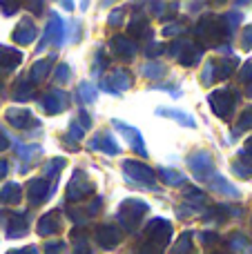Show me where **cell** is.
Listing matches in <instances>:
<instances>
[{
	"mask_svg": "<svg viewBox=\"0 0 252 254\" xmlns=\"http://www.w3.org/2000/svg\"><path fill=\"white\" fill-rule=\"evenodd\" d=\"M150 205L141 198H127V201L121 203L119 210V223L123 225L127 232H136V228L141 225V219L147 214Z\"/></svg>",
	"mask_w": 252,
	"mask_h": 254,
	"instance_id": "1",
	"label": "cell"
},
{
	"mask_svg": "<svg viewBox=\"0 0 252 254\" xmlns=\"http://www.w3.org/2000/svg\"><path fill=\"white\" fill-rule=\"evenodd\" d=\"M196 40H199V47H210V45H217L219 40L226 36V29H223L221 20L214 16H205L201 18V22L194 29Z\"/></svg>",
	"mask_w": 252,
	"mask_h": 254,
	"instance_id": "2",
	"label": "cell"
},
{
	"mask_svg": "<svg viewBox=\"0 0 252 254\" xmlns=\"http://www.w3.org/2000/svg\"><path fill=\"white\" fill-rule=\"evenodd\" d=\"M172 239V225L165 219H152L150 223L145 225V243L156 250L163 252V248L170 243Z\"/></svg>",
	"mask_w": 252,
	"mask_h": 254,
	"instance_id": "3",
	"label": "cell"
},
{
	"mask_svg": "<svg viewBox=\"0 0 252 254\" xmlns=\"http://www.w3.org/2000/svg\"><path fill=\"white\" fill-rule=\"evenodd\" d=\"M165 52H168L170 56L179 58V63H181L183 67L199 65L201 56H203L201 47L196 43H192V40H177V43H172L170 45V49H165Z\"/></svg>",
	"mask_w": 252,
	"mask_h": 254,
	"instance_id": "4",
	"label": "cell"
},
{
	"mask_svg": "<svg viewBox=\"0 0 252 254\" xmlns=\"http://www.w3.org/2000/svg\"><path fill=\"white\" fill-rule=\"evenodd\" d=\"M188 167H190V172L201 183H210L212 176L217 174V172H214V161L208 152H196V154H192V156H188Z\"/></svg>",
	"mask_w": 252,
	"mask_h": 254,
	"instance_id": "5",
	"label": "cell"
},
{
	"mask_svg": "<svg viewBox=\"0 0 252 254\" xmlns=\"http://www.w3.org/2000/svg\"><path fill=\"white\" fill-rule=\"evenodd\" d=\"M123 170H125V179H129L132 183H141V185H147L150 190H156L154 170H152V167H147L145 163H141V161H125L123 163Z\"/></svg>",
	"mask_w": 252,
	"mask_h": 254,
	"instance_id": "6",
	"label": "cell"
},
{
	"mask_svg": "<svg viewBox=\"0 0 252 254\" xmlns=\"http://www.w3.org/2000/svg\"><path fill=\"white\" fill-rule=\"evenodd\" d=\"M92 194H94V183L87 179V174L83 170H76L69 181V188H67V201L78 203L83 198L92 196Z\"/></svg>",
	"mask_w": 252,
	"mask_h": 254,
	"instance_id": "7",
	"label": "cell"
},
{
	"mask_svg": "<svg viewBox=\"0 0 252 254\" xmlns=\"http://www.w3.org/2000/svg\"><path fill=\"white\" fill-rule=\"evenodd\" d=\"M38 105L43 107L45 114L54 116V114H61L69 107V94L63 92V89H49L45 92L43 96L38 98Z\"/></svg>",
	"mask_w": 252,
	"mask_h": 254,
	"instance_id": "8",
	"label": "cell"
},
{
	"mask_svg": "<svg viewBox=\"0 0 252 254\" xmlns=\"http://www.w3.org/2000/svg\"><path fill=\"white\" fill-rule=\"evenodd\" d=\"M63 40H65V25H63L61 16L52 13V16H49L47 27H45V34H43V38H40V43H38V47L36 49L40 52V49H45L49 43H52L54 47H61Z\"/></svg>",
	"mask_w": 252,
	"mask_h": 254,
	"instance_id": "9",
	"label": "cell"
},
{
	"mask_svg": "<svg viewBox=\"0 0 252 254\" xmlns=\"http://www.w3.org/2000/svg\"><path fill=\"white\" fill-rule=\"evenodd\" d=\"M132 85H134L132 74H129L127 69H123V67H119V69H114L105 80H103L101 89L107 94H121V92H125V89H129Z\"/></svg>",
	"mask_w": 252,
	"mask_h": 254,
	"instance_id": "10",
	"label": "cell"
},
{
	"mask_svg": "<svg viewBox=\"0 0 252 254\" xmlns=\"http://www.w3.org/2000/svg\"><path fill=\"white\" fill-rule=\"evenodd\" d=\"M237 103V94H232L230 89H219V92L210 94V107L217 116L221 119H228L232 114V107Z\"/></svg>",
	"mask_w": 252,
	"mask_h": 254,
	"instance_id": "11",
	"label": "cell"
},
{
	"mask_svg": "<svg viewBox=\"0 0 252 254\" xmlns=\"http://www.w3.org/2000/svg\"><path fill=\"white\" fill-rule=\"evenodd\" d=\"M94 239H96V243L103 248V250H114V248L121 243V239H123V232H121L116 225L103 223L94 230Z\"/></svg>",
	"mask_w": 252,
	"mask_h": 254,
	"instance_id": "12",
	"label": "cell"
},
{
	"mask_svg": "<svg viewBox=\"0 0 252 254\" xmlns=\"http://www.w3.org/2000/svg\"><path fill=\"white\" fill-rule=\"evenodd\" d=\"M112 125H114L116 129L125 136V140L129 143V147H132L138 156H147V147H145V143H143V136H141V131H138L136 127L123 123V121H112Z\"/></svg>",
	"mask_w": 252,
	"mask_h": 254,
	"instance_id": "13",
	"label": "cell"
},
{
	"mask_svg": "<svg viewBox=\"0 0 252 254\" xmlns=\"http://www.w3.org/2000/svg\"><path fill=\"white\" fill-rule=\"evenodd\" d=\"M4 119H7V123L11 127H16V129H29V127L38 125L34 114H31L29 110H25V107H9V110L4 112Z\"/></svg>",
	"mask_w": 252,
	"mask_h": 254,
	"instance_id": "14",
	"label": "cell"
},
{
	"mask_svg": "<svg viewBox=\"0 0 252 254\" xmlns=\"http://www.w3.org/2000/svg\"><path fill=\"white\" fill-rule=\"evenodd\" d=\"M54 185L49 183L47 179H31L27 183V198H29L31 205H38V203L47 201L49 194H52Z\"/></svg>",
	"mask_w": 252,
	"mask_h": 254,
	"instance_id": "15",
	"label": "cell"
},
{
	"mask_svg": "<svg viewBox=\"0 0 252 254\" xmlns=\"http://www.w3.org/2000/svg\"><path fill=\"white\" fill-rule=\"evenodd\" d=\"M110 47L121 61H132L138 52V45L132 38H127V36H114L110 40Z\"/></svg>",
	"mask_w": 252,
	"mask_h": 254,
	"instance_id": "16",
	"label": "cell"
},
{
	"mask_svg": "<svg viewBox=\"0 0 252 254\" xmlns=\"http://www.w3.org/2000/svg\"><path fill=\"white\" fill-rule=\"evenodd\" d=\"M36 36H38V27H36V22L31 20V18H22L11 38H13L16 45H31L36 40Z\"/></svg>",
	"mask_w": 252,
	"mask_h": 254,
	"instance_id": "17",
	"label": "cell"
},
{
	"mask_svg": "<svg viewBox=\"0 0 252 254\" xmlns=\"http://www.w3.org/2000/svg\"><path fill=\"white\" fill-rule=\"evenodd\" d=\"M127 34H129V38H132L136 45H138V40H147V38H152L150 22H147V18L143 16V13H138V16H134V18H132V22L127 25Z\"/></svg>",
	"mask_w": 252,
	"mask_h": 254,
	"instance_id": "18",
	"label": "cell"
},
{
	"mask_svg": "<svg viewBox=\"0 0 252 254\" xmlns=\"http://www.w3.org/2000/svg\"><path fill=\"white\" fill-rule=\"evenodd\" d=\"M20 63H22V52H18L16 47H9V45H0V71L2 74L13 71Z\"/></svg>",
	"mask_w": 252,
	"mask_h": 254,
	"instance_id": "19",
	"label": "cell"
},
{
	"mask_svg": "<svg viewBox=\"0 0 252 254\" xmlns=\"http://www.w3.org/2000/svg\"><path fill=\"white\" fill-rule=\"evenodd\" d=\"M87 147H89V149H101V152L110 154V156H116V154H121L119 143H116L114 136L107 134V131H101L98 136H94V138L89 140Z\"/></svg>",
	"mask_w": 252,
	"mask_h": 254,
	"instance_id": "20",
	"label": "cell"
},
{
	"mask_svg": "<svg viewBox=\"0 0 252 254\" xmlns=\"http://www.w3.org/2000/svg\"><path fill=\"white\" fill-rule=\"evenodd\" d=\"M4 232H7L9 239H20L29 232V221H27V214H11L4 223Z\"/></svg>",
	"mask_w": 252,
	"mask_h": 254,
	"instance_id": "21",
	"label": "cell"
},
{
	"mask_svg": "<svg viewBox=\"0 0 252 254\" xmlns=\"http://www.w3.org/2000/svg\"><path fill=\"white\" fill-rule=\"evenodd\" d=\"M61 230V214L58 212H47L38 219V234L40 237H52Z\"/></svg>",
	"mask_w": 252,
	"mask_h": 254,
	"instance_id": "22",
	"label": "cell"
},
{
	"mask_svg": "<svg viewBox=\"0 0 252 254\" xmlns=\"http://www.w3.org/2000/svg\"><path fill=\"white\" fill-rule=\"evenodd\" d=\"M34 96H36V89L29 80H16V85H13V89H11L13 101L27 103V101H34Z\"/></svg>",
	"mask_w": 252,
	"mask_h": 254,
	"instance_id": "23",
	"label": "cell"
},
{
	"mask_svg": "<svg viewBox=\"0 0 252 254\" xmlns=\"http://www.w3.org/2000/svg\"><path fill=\"white\" fill-rule=\"evenodd\" d=\"M22 198V188L18 183H7L0 190V203L2 205H18Z\"/></svg>",
	"mask_w": 252,
	"mask_h": 254,
	"instance_id": "24",
	"label": "cell"
},
{
	"mask_svg": "<svg viewBox=\"0 0 252 254\" xmlns=\"http://www.w3.org/2000/svg\"><path fill=\"white\" fill-rule=\"evenodd\" d=\"M49 71H52V61L49 58H45V61H36L34 67H31L29 71V83H43L45 78L49 76Z\"/></svg>",
	"mask_w": 252,
	"mask_h": 254,
	"instance_id": "25",
	"label": "cell"
},
{
	"mask_svg": "<svg viewBox=\"0 0 252 254\" xmlns=\"http://www.w3.org/2000/svg\"><path fill=\"white\" fill-rule=\"evenodd\" d=\"M156 114H161V116H172L177 123H181V125H186V127H194V119H192L188 112H181V110H174V107H159L156 110Z\"/></svg>",
	"mask_w": 252,
	"mask_h": 254,
	"instance_id": "26",
	"label": "cell"
},
{
	"mask_svg": "<svg viewBox=\"0 0 252 254\" xmlns=\"http://www.w3.org/2000/svg\"><path fill=\"white\" fill-rule=\"evenodd\" d=\"M159 176L165 185H183L186 183V174H181V172H177V170H170V167H161Z\"/></svg>",
	"mask_w": 252,
	"mask_h": 254,
	"instance_id": "27",
	"label": "cell"
},
{
	"mask_svg": "<svg viewBox=\"0 0 252 254\" xmlns=\"http://www.w3.org/2000/svg\"><path fill=\"white\" fill-rule=\"evenodd\" d=\"M235 65H237V58L235 61H232V58H223L221 63H214V78L217 80L228 78V76L232 74V69H235Z\"/></svg>",
	"mask_w": 252,
	"mask_h": 254,
	"instance_id": "28",
	"label": "cell"
},
{
	"mask_svg": "<svg viewBox=\"0 0 252 254\" xmlns=\"http://www.w3.org/2000/svg\"><path fill=\"white\" fill-rule=\"evenodd\" d=\"M192 252V232H183L179 241L172 246L170 254H190Z\"/></svg>",
	"mask_w": 252,
	"mask_h": 254,
	"instance_id": "29",
	"label": "cell"
},
{
	"mask_svg": "<svg viewBox=\"0 0 252 254\" xmlns=\"http://www.w3.org/2000/svg\"><path fill=\"white\" fill-rule=\"evenodd\" d=\"M65 165H67V161H65L63 156H58V158H49V161L45 163L43 172H45V176H47V179H56L58 172H61Z\"/></svg>",
	"mask_w": 252,
	"mask_h": 254,
	"instance_id": "30",
	"label": "cell"
},
{
	"mask_svg": "<svg viewBox=\"0 0 252 254\" xmlns=\"http://www.w3.org/2000/svg\"><path fill=\"white\" fill-rule=\"evenodd\" d=\"M210 185H212L214 190H219L221 194H228V196H239V192H237V188H232L230 183H228L226 179H221V176L214 174L212 181H210Z\"/></svg>",
	"mask_w": 252,
	"mask_h": 254,
	"instance_id": "31",
	"label": "cell"
},
{
	"mask_svg": "<svg viewBox=\"0 0 252 254\" xmlns=\"http://www.w3.org/2000/svg\"><path fill=\"white\" fill-rule=\"evenodd\" d=\"M143 76L150 78V80L163 78L165 76V65H161V63H147V65H143Z\"/></svg>",
	"mask_w": 252,
	"mask_h": 254,
	"instance_id": "32",
	"label": "cell"
},
{
	"mask_svg": "<svg viewBox=\"0 0 252 254\" xmlns=\"http://www.w3.org/2000/svg\"><path fill=\"white\" fill-rule=\"evenodd\" d=\"M69 239H71V243L76 246V250H78V248H87V241H89L87 228H74L69 232Z\"/></svg>",
	"mask_w": 252,
	"mask_h": 254,
	"instance_id": "33",
	"label": "cell"
},
{
	"mask_svg": "<svg viewBox=\"0 0 252 254\" xmlns=\"http://www.w3.org/2000/svg\"><path fill=\"white\" fill-rule=\"evenodd\" d=\"M40 154V147L38 145H18V158L25 163H31L36 156Z\"/></svg>",
	"mask_w": 252,
	"mask_h": 254,
	"instance_id": "34",
	"label": "cell"
},
{
	"mask_svg": "<svg viewBox=\"0 0 252 254\" xmlns=\"http://www.w3.org/2000/svg\"><path fill=\"white\" fill-rule=\"evenodd\" d=\"M96 87L92 83H78V98L83 103H94L96 101Z\"/></svg>",
	"mask_w": 252,
	"mask_h": 254,
	"instance_id": "35",
	"label": "cell"
},
{
	"mask_svg": "<svg viewBox=\"0 0 252 254\" xmlns=\"http://www.w3.org/2000/svg\"><path fill=\"white\" fill-rule=\"evenodd\" d=\"M183 198H186V201H190L194 207H199V203H205V201H208L205 192H201V190H196V188H188L186 192H183Z\"/></svg>",
	"mask_w": 252,
	"mask_h": 254,
	"instance_id": "36",
	"label": "cell"
},
{
	"mask_svg": "<svg viewBox=\"0 0 252 254\" xmlns=\"http://www.w3.org/2000/svg\"><path fill=\"white\" fill-rule=\"evenodd\" d=\"M67 216L74 221L76 228H85V225H87V221H89L87 212H83L80 207H69V210H67Z\"/></svg>",
	"mask_w": 252,
	"mask_h": 254,
	"instance_id": "37",
	"label": "cell"
},
{
	"mask_svg": "<svg viewBox=\"0 0 252 254\" xmlns=\"http://www.w3.org/2000/svg\"><path fill=\"white\" fill-rule=\"evenodd\" d=\"M110 65V58L105 56V49H96V61H94V67H92V74L96 76V74H101L103 69H105V67Z\"/></svg>",
	"mask_w": 252,
	"mask_h": 254,
	"instance_id": "38",
	"label": "cell"
},
{
	"mask_svg": "<svg viewBox=\"0 0 252 254\" xmlns=\"http://www.w3.org/2000/svg\"><path fill=\"white\" fill-rule=\"evenodd\" d=\"M54 78H56V83H69V80H71V67L65 65V63H63V65H58Z\"/></svg>",
	"mask_w": 252,
	"mask_h": 254,
	"instance_id": "39",
	"label": "cell"
},
{
	"mask_svg": "<svg viewBox=\"0 0 252 254\" xmlns=\"http://www.w3.org/2000/svg\"><path fill=\"white\" fill-rule=\"evenodd\" d=\"M230 246L235 248V250L244 252V254H250L248 241H246V237H241V234H232V237H230Z\"/></svg>",
	"mask_w": 252,
	"mask_h": 254,
	"instance_id": "40",
	"label": "cell"
},
{
	"mask_svg": "<svg viewBox=\"0 0 252 254\" xmlns=\"http://www.w3.org/2000/svg\"><path fill=\"white\" fill-rule=\"evenodd\" d=\"M123 18H125V9H114L107 18V25L110 27H121L123 25Z\"/></svg>",
	"mask_w": 252,
	"mask_h": 254,
	"instance_id": "41",
	"label": "cell"
},
{
	"mask_svg": "<svg viewBox=\"0 0 252 254\" xmlns=\"http://www.w3.org/2000/svg\"><path fill=\"white\" fill-rule=\"evenodd\" d=\"M161 31H163L165 38H172V36L183 34V25H181V22H170V25H165Z\"/></svg>",
	"mask_w": 252,
	"mask_h": 254,
	"instance_id": "42",
	"label": "cell"
},
{
	"mask_svg": "<svg viewBox=\"0 0 252 254\" xmlns=\"http://www.w3.org/2000/svg\"><path fill=\"white\" fill-rule=\"evenodd\" d=\"M163 52H165V45H161V43H152V45H147L145 47V56H150V58L161 56Z\"/></svg>",
	"mask_w": 252,
	"mask_h": 254,
	"instance_id": "43",
	"label": "cell"
},
{
	"mask_svg": "<svg viewBox=\"0 0 252 254\" xmlns=\"http://www.w3.org/2000/svg\"><path fill=\"white\" fill-rule=\"evenodd\" d=\"M201 212V207H194V205H179V210H177V214L179 216H194V214H199Z\"/></svg>",
	"mask_w": 252,
	"mask_h": 254,
	"instance_id": "44",
	"label": "cell"
},
{
	"mask_svg": "<svg viewBox=\"0 0 252 254\" xmlns=\"http://www.w3.org/2000/svg\"><path fill=\"white\" fill-rule=\"evenodd\" d=\"M63 248H65L63 241H49L47 246H45V254H61Z\"/></svg>",
	"mask_w": 252,
	"mask_h": 254,
	"instance_id": "45",
	"label": "cell"
},
{
	"mask_svg": "<svg viewBox=\"0 0 252 254\" xmlns=\"http://www.w3.org/2000/svg\"><path fill=\"white\" fill-rule=\"evenodd\" d=\"M76 123L83 127V129H89V127H92V119H89V114L85 110H80L78 112V121H76Z\"/></svg>",
	"mask_w": 252,
	"mask_h": 254,
	"instance_id": "46",
	"label": "cell"
},
{
	"mask_svg": "<svg viewBox=\"0 0 252 254\" xmlns=\"http://www.w3.org/2000/svg\"><path fill=\"white\" fill-rule=\"evenodd\" d=\"M0 9H2L4 16H11V13H16L18 9H20V4L18 2H0Z\"/></svg>",
	"mask_w": 252,
	"mask_h": 254,
	"instance_id": "47",
	"label": "cell"
},
{
	"mask_svg": "<svg viewBox=\"0 0 252 254\" xmlns=\"http://www.w3.org/2000/svg\"><path fill=\"white\" fill-rule=\"evenodd\" d=\"M212 74H214V63H205V69H203V85L212 83Z\"/></svg>",
	"mask_w": 252,
	"mask_h": 254,
	"instance_id": "48",
	"label": "cell"
},
{
	"mask_svg": "<svg viewBox=\"0 0 252 254\" xmlns=\"http://www.w3.org/2000/svg\"><path fill=\"white\" fill-rule=\"evenodd\" d=\"M83 127H80L78 123H76V121H74V123H71L69 125V134H71V138H74V140H80V138H83Z\"/></svg>",
	"mask_w": 252,
	"mask_h": 254,
	"instance_id": "49",
	"label": "cell"
},
{
	"mask_svg": "<svg viewBox=\"0 0 252 254\" xmlns=\"http://www.w3.org/2000/svg\"><path fill=\"white\" fill-rule=\"evenodd\" d=\"M101 205H103V198H96V201H94L92 205H89L87 210H85V212H87V216H89V219H92V216H96L98 212H101Z\"/></svg>",
	"mask_w": 252,
	"mask_h": 254,
	"instance_id": "50",
	"label": "cell"
},
{
	"mask_svg": "<svg viewBox=\"0 0 252 254\" xmlns=\"http://www.w3.org/2000/svg\"><path fill=\"white\" fill-rule=\"evenodd\" d=\"M199 239L205 243V246H212V243H217V239H219V237H217L214 232H201V234H199Z\"/></svg>",
	"mask_w": 252,
	"mask_h": 254,
	"instance_id": "51",
	"label": "cell"
},
{
	"mask_svg": "<svg viewBox=\"0 0 252 254\" xmlns=\"http://www.w3.org/2000/svg\"><path fill=\"white\" fill-rule=\"evenodd\" d=\"M7 254H38V248H36V246H27V248H22V250H11Z\"/></svg>",
	"mask_w": 252,
	"mask_h": 254,
	"instance_id": "52",
	"label": "cell"
},
{
	"mask_svg": "<svg viewBox=\"0 0 252 254\" xmlns=\"http://www.w3.org/2000/svg\"><path fill=\"white\" fill-rule=\"evenodd\" d=\"M138 254H161V250H156V248L147 246V243H143L141 248H138Z\"/></svg>",
	"mask_w": 252,
	"mask_h": 254,
	"instance_id": "53",
	"label": "cell"
},
{
	"mask_svg": "<svg viewBox=\"0 0 252 254\" xmlns=\"http://www.w3.org/2000/svg\"><path fill=\"white\" fill-rule=\"evenodd\" d=\"M152 89H165V92H170L172 96H179V89H174V87H168V85H152Z\"/></svg>",
	"mask_w": 252,
	"mask_h": 254,
	"instance_id": "54",
	"label": "cell"
},
{
	"mask_svg": "<svg viewBox=\"0 0 252 254\" xmlns=\"http://www.w3.org/2000/svg\"><path fill=\"white\" fill-rule=\"evenodd\" d=\"M250 43H252V27H250V29H246V34H244V47L248 49Z\"/></svg>",
	"mask_w": 252,
	"mask_h": 254,
	"instance_id": "55",
	"label": "cell"
},
{
	"mask_svg": "<svg viewBox=\"0 0 252 254\" xmlns=\"http://www.w3.org/2000/svg\"><path fill=\"white\" fill-rule=\"evenodd\" d=\"M27 7L34 9V13H43V7H45V4H43V2H27Z\"/></svg>",
	"mask_w": 252,
	"mask_h": 254,
	"instance_id": "56",
	"label": "cell"
},
{
	"mask_svg": "<svg viewBox=\"0 0 252 254\" xmlns=\"http://www.w3.org/2000/svg\"><path fill=\"white\" fill-rule=\"evenodd\" d=\"M7 147H9V136L7 134H0V152H4Z\"/></svg>",
	"mask_w": 252,
	"mask_h": 254,
	"instance_id": "57",
	"label": "cell"
},
{
	"mask_svg": "<svg viewBox=\"0 0 252 254\" xmlns=\"http://www.w3.org/2000/svg\"><path fill=\"white\" fill-rule=\"evenodd\" d=\"M9 172V165H7V161H0V179H2L4 174Z\"/></svg>",
	"mask_w": 252,
	"mask_h": 254,
	"instance_id": "58",
	"label": "cell"
},
{
	"mask_svg": "<svg viewBox=\"0 0 252 254\" xmlns=\"http://www.w3.org/2000/svg\"><path fill=\"white\" fill-rule=\"evenodd\" d=\"M0 89H2V80H0Z\"/></svg>",
	"mask_w": 252,
	"mask_h": 254,
	"instance_id": "59",
	"label": "cell"
},
{
	"mask_svg": "<svg viewBox=\"0 0 252 254\" xmlns=\"http://www.w3.org/2000/svg\"><path fill=\"white\" fill-rule=\"evenodd\" d=\"M217 254H228V252H217Z\"/></svg>",
	"mask_w": 252,
	"mask_h": 254,
	"instance_id": "60",
	"label": "cell"
},
{
	"mask_svg": "<svg viewBox=\"0 0 252 254\" xmlns=\"http://www.w3.org/2000/svg\"><path fill=\"white\" fill-rule=\"evenodd\" d=\"M250 96H252V87H250Z\"/></svg>",
	"mask_w": 252,
	"mask_h": 254,
	"instance_id": "61",
	"label": "cell"
}]
</instances>
